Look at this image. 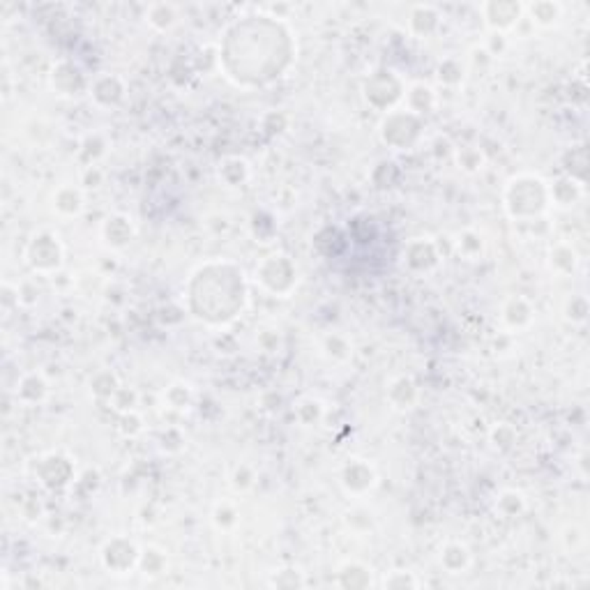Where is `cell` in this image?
<instances>
[{
  "label": "cell",
  "mask_w": 590,
  "mask_h": 590,
  "mask_svg": "<svg viewBox=\"0 0 590 590\" xmlns=\"http://www.w3.org/2000/svg\"><path fill=\"white\" fill-rule=\"evenodd\" d=\"M546 201V189L542 180H537L531 194H526V178H517L509 183L507 189V208L514 217L517 215H535L544 208Z\"/></svg>",
  "instance_id": "1"
},
{
  "label": "cell",
  "mask_w": 590,
  "mask_h": 590,
  "mask_svg": "<svg viewBox=\"0 0 590 590\" xmlns=\"http://www.w3.org/2000/svg\"><path fill=\"white\" fill-rule=\"evenodd\" d=\"M63 249L51 235H37L28 247V261L35 270H54L60 265Z\"/></svg>",
  "instance_id": "2"
},
{
  "label": "cell",
  "mask_w": 590,
  "mask_h": 590,
  "mask_svg": "<svg viewBox=\"0 0 590 590\" xmlns=\"http://www.w3.org/2000/svg\"><path fill=\"white\" fill-rule=\"evenodd\" d=\"M482 12L489 28H494L496 33H503V30L512 28L519 19L524 14V5L519 3H487L482 5Z\"/></svg>",
  "instance_id": "3"
},
{
  "label": "cell",
  "mask_w": 590,
  "mask_h": 590,
  "mask_svg": "<svg viewBox=\"0 0 590 590\" xmlns=\"http://www.w3.org/2000/svg\"><path fill=\"white\" fill-rule=\"evenodd\" d=\"M342 482L351 494H365L376 484V473L374 468L367 462H360V459H353L348 462L344 473H342Z\"/></svg>",
  "instance_id": "4"
},
{
  "label": "cell",
  "mask_w": 590,
  "mask_h": 590,
  "mask_svg": "<svg viewBox=\"0 0 590 590\" xmlns=\"http://www.w3.org/2000/svg\"><path fill=\"white\" fill-rule=\"evenodd\" d=\"M503 321L509 327H526L533 321V309L526 297H509L503 307Z\"/></svg>",
  "instance_id": "5"
},
{
  "label": "cell",
  "mask_w": 590,
  "mask_h": 590,
  "mask_svg": "<svg viewBox=\"0 0 590 590\" xmlns=\"http://www.w3.org/2000/svg\"><path fill=\"white\" fill-rule=\"evenodd\" d=\"M528 16H531V21L542 26V28H549L558 24V19L563 16V5L561 3H551V0H542V3H533L524 7Z\"/></svg>",
  "instance_id": "6"
},
{
  "label": "cell",
  "mask_w": 590,
  "mask_h": 590,
  "mask_svg": "<svg viewBox=\"0 0 590 590\" xmlns=\"http://www.w3.org/2000/svg\"><path fill=\"white\" fill-rule=\"evenodd\" d=\"M441 563L447 572L462 574L468 567V563H471V551H468L462 542H449V544H445L443 554H441Z\"/></svg>",
  "instance_id": "7"
},
{
  "label": "cell",
  "mask_w": 590,
  "mask_h": 590,
  "mask_svg": "<svg viewBox=\"0 0 590 590\" xmlns=\"http://www.w3.org/2000/svg\"><path fill=\"white\" fill-rule=\"evenodd\" d=\"M54 203L60 215L74 217L83 210V194L76 187H60L54 196Z\"/></svg>",
  "instance_id": "8"
},
{
  "label": "cell",
  "mask_w": 590,
  "mask_h": 590,
  "mask_svg": "<svg viewBox=\"0 0 590 590\" xmlns=\"http://www.w3.org/2000/svg\"><path fill=\"white\" fill-rule=\"evenodd\" d=\"M438 12L434 7H429V5H419L413 9V14H411V28H413V33L415 35H429V33H434V30L438 28Z\"/></svg>",
  "instance_id": "9"
},
{
  "label": "cell",
  "mask_w": 590,
  "mask_h": 590,
  "mask_svg": "<svg viewBox=\"0 0 590 590\" xmlns=\"http://www.w3.org/2000/svg\"><path fill=\"white\" fill-rule=\"evenodd\" d=\"M146 19L150 21V26L157 28V30H168L173 28L176 21H178V12L173 5H166V3H155L148 7V14Z\"/></svg>",
  "instance_id": "10"
},
{
  "label": "cell",
  "mask_w": 590,
  "mask_h": 590,
  "mask_svg": "<svg viewBox=\"0 0 590 590\" xmlns=\"http://www.w3.org/2000/svg\"><path fill=\"white\" fill-rule=\"evenodd\" d=\"M549 261H551V268L556 273H574L576 268V252L569 245L561 243L551 249V254H549Z\"/></svg>",
  "instance_id": "11"
},
{
  "label": "cell",
  "mask_w": 590,
  "mask_h": 590,
  "mask_svg": "<svg viewBox=\"0 0 590 590\" xmlns=\"http://www.w3.org/2000/svg\"><path fill=\"white\" fill-rule=\"evenodd\" d=\"M579 194H581V187H579V183H574V180H569V178L558 180V183L551 187V198L561 205H569V203L574 205Z\"/></svg>",
  "instance_id": "12"
},
{
  "label": "cell",
  "mask_w": 590,
  "mask_h": 590,
  "mask_svg": "<svg viewBox=\"0 0 590 590\" xmlns=\"http://www.w3.org/2000/svg\"><path fill=\"white\" fill-rule=\"evenodd\" d=\"M129 222L125 217H113V219H108L106 222V228H104V233L108 238V243H113V245H127V240L132 238V226H127Z\"/></svg>",
  "instance_id": "13"
},
{
  "label": "cell",
  "mask_w": 590,
  "mask_h": 590,
  "mask_svg": "<svg viewBox=\"0 0 590 590\" xmlns=\"http://www.w3.org/2000/svg\"><path fill=\"white\" fill-rule=\"evenodd\" d=\"M397 395H402V399L397 402V408H411L413 402H415V385L411 378H397V381L390 385V397H397Z\"/></svg>",
  "instance_id": "14"
},
{
  "label": "cell",
  "mask_w": 590,
  "mask_h": 590,
  "mask_svg": "<svg viewBox=\"0 0 590 590\" xmlns=\"http://www.w3.org/2000/svg\"><path fill=\"white\" fill-rule=\"evenodd\" d=\"M28 392H33V402H42L46 395V381L39 374H30L26 376L21 385H19V397L26 399Z\"/></svg>",
  "instance_id": "15"
},
{
  "label": "cell",
  "mask_w": 590,
  "mask_h": 590,
  "mask_svg": "<svg viewBox=\"0 0 590 590\" xmlns=\"http://www.w3.org/2000/svg\"><path fill=\"white\" fill-rule=\"evenodd\" d=\"M325 351L330 357L335 360H346L351 355V344H348V339L342 337V335H330L325 339Z\"/></svg>",
  "instance_id": "16"
},
{
  "label": "cell",
  "mask_w": 590,
  "mask_h": 590,
  "mask_svg": "<svg viewBox=\"0 0 590 590\" xmlns=\"http://www.w3.org/2000/svg\"><path fill=\"white\" fill-rule=\"evenodd\" d=\"M484 164V155L479 153L477 148H464L459 153V166L466 168V171H479Z\"/></svg>",
  "instance_id": "17"
},
{
  "label": "cell",
  "mask_w": 590,
  "mask_h": 590,
  "mask_svg": "<svg viewBox=\"0 0 590 590\" xmlns=\"http://www.w3.org/2000/svg\"><path fill=\"white\" fill-rule=\"evenodd\" d=\"M505 505H509V509H505V514L507 517H514V514H519L524 509V496L517 494V492H505L501 496V501H498V507L503 509Z\"/></svg>",
  "instance_id": "18"
},
{
  "label": "cell",
  "mask_w": 590,
  "mask_h": 590,
  "mask_svg": "<svg viewBox=\"0 0 590 590\" xmlns=\"http://www.w3.org/2000/svg\"><path fill=\"white\" fill-rule=\"evenodd\" d=\"M168 404L173 408H187L189 404V387L187 385H171L168 387Z\"/></svg>",
  "instance_id": "19"
},
{
  "label": "cell",
  "mask_w": 590,
  "mask_h": 590,
  "mask_svg": "<svg viewBox=\"0 0 590 590\" xmlns=\"http://www.w3.org/2000/svg\"><path fill=\"white\" fill-rule=\"evenodd\" d=\"M235 509L228 505V503H222V505H217L215 509V522L217 526H222V528H228V526H233L235 524Z\"/></svg>",
  "instance_id": "20"
},
{
  "label": "cell",
  "mask_w": 590,
  "mask_h": 590,
  "mask_svg": "<svg viewBox=\"0 0 590 590\" xmlns=\"http://www.w3.org/2000/svg\"><path fill=\"white\" fill-rule=\"evenodd\" d=\"M492 438H494L496 447H509V445L514 443V432H512V427H507V424H498V427L494 429Z\"/></svg>",
  "instance_id": "21"
},
{
  "label": "cell",
  "mask_w": 590,
  "mask_h": 590,
  "mask_svg": "<svg viewBox=\"0 0 590 590\" xmlns=\"http://www.w3.org/2000/svg\"><path fill=\"white\" fill-rule=\"evenodd\" d=\"M586 314H588L586 300L584 297H572V302H569V307H567V318L581 323V321H586Z\"/></svg>",
  "instance_id": "22"
}]
</instances>
